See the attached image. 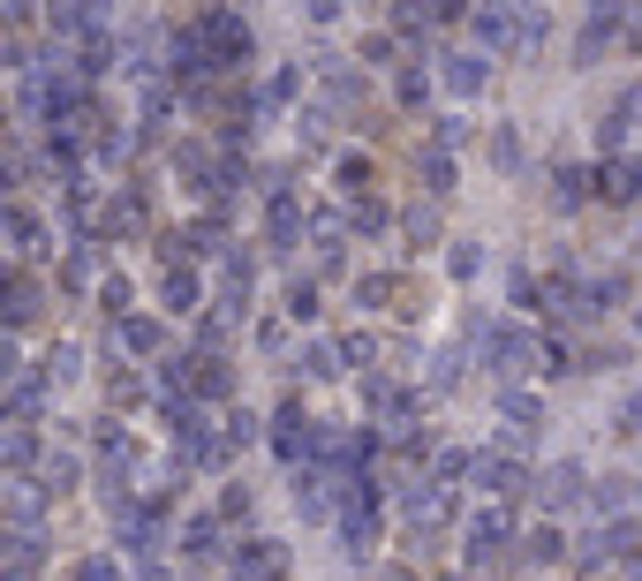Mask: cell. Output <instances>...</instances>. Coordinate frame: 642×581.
Listing matches in <instances>:
<instances>
[{
  "label": "cell",
  "mask_w": 642,
  "mask_h": 581,
  "mask_svg": "<svg viewBox=\"0 0 642 581\" xmlns=\"http://www.w3.org/2000/svg\"><path fill=\"white\" fill-rule=\"evenodd\" d=\"M8 574H15V581L38 574V536H30V529H15V559H8Z\"/></svg>",
  "instance_id": "obj_23"
},
{
  "label": "cell",
  "mask_w": 642,
  "mask_h": 581,
  "mask_svg": "<svg viewBox=\"0 0 642 581\" xmlns=\"http://www.w3.org/2000/svg\"><path fill=\"white\" fill-rule=\"evenodd\" d=\"M635 106H642V91H635Z\"/></svg>",
  "instance_id": "obj_43"
},
{
  "label": "cell",
  "mask_w": 642,
  "mask_h": 581,
  "mask_svg": "<svg viewBox=\"0 0 642 581\" xmlns=\"http://www.w3.org/2000/svg\"><path fill=\"white\" fill-rule=\"evenodd\" d=\"M355 302H363V310H386V302H401V280H393V273H363V280H355Z\"/></svg>",
  "instance_id": "obj_13"
},
{
  "label": "cell",
  "mask_w": 642,
  "mask_h": 581,
  "mask_svg": "<svg viewBox=\"0 0 642 581\" xmlns=\"http://www.w3.org/2000/svg\"><path fill=\"white\" fill-rule=\"evenodd\" d=\"M401 227H408V242H439V212H431V204H408Z\"/></svg>",
  "instance_id": "obj_26"
},
{
  "label": "cell",
  "mask_w": 642,
  "mask_h": 581,
  "mask_svg": "<svg viewBox=\"0 0 642 581\" xmlns=\"http://www.w3.org/2000/svg\"><path fill=\"white\" fill-rule=\"evenodd\" d=\"M537 491H544V506H575L582 498V460H552L537 476Z\"/></svg>",
  "instance_id": "obj_9"
},
{
  "label": "cell",
  "mask_w": 642,
  "mask_h": 581,
  "mask_svg": "<svg viewBox=\"0 0 642 581\" xmlns=\"http://www.w3.org/2000/svg\"><path fill=\"white\" fill-rule=\"evenodd\" d=\"M620 137H628V106H613V114H597V144L620 151Z\"/></svg>",
  "instance_id": "obj_31"
},
{
  "label": "cell",
  "mask_w": 642,
  "mask_h": 581,
  "mask_svg": "<svg viewBox=\"0 0 642 581\" xmlns=\"http://www.w3.org/2000/svg\"><path fill=\"white\" fill-rule=\"evenodd\" d=\"M340 536H348L355 559L370 552V536H378V491H370V483H348V498H340Z\"/></svg>",
  "instance_id": "obj_4"
},
{
  "label": "cell",
  "mask_w": 642,
  "mask_h": 581,
  "mask_svg": "<svg viewBox=\"0 0 642 581\" xmlns=\"http://www.w3.org/2000/svg\"><path fill=\"white\" fill-rule=\"evenodd\" d=\"M582 581H620V574H605V567H590V574H582Z\"/></svg>",
  "instance_id": "obj_42"
},
{
  "label": "cell",
  "mask_w": 642,
  "mask_h": 581,
  "mask_svg": "<svg viewBox=\"0 0 642 581\" xmlns=\"http://www.w3.org/2000/svg\"><path fill=\"white\" fill-rule=\"evenodd\" d=\"M477 483L491 491V498H514V491H529V468H521L514 453H483V460H477Z\"/></svg>",
  "instance_id": "obj_8"
},
{
  "label": "cell",
  "mask_w": 642,
  "mask_h": 581,
  "mask_svg": "<svg viewBox=\"0 0 642 581\" xmlns=\"http://www.w3.org/2000/svg\"><path fill=\"white\" fill-rule=\"evenodd\" d=\"M227 445H250V438H257V416H250V408H235V416H227Z\"/></svg>",
  "instance_id": "obj_34"
},
{
  "label": "cell",
  "mask_w": 642,
  "mask_h": 581,
  "mask_svg": "<svg viewBox=\"0 0 642 581\" xmlns=\"http://www.w3.org/2000/svg\"><path fill=\"white\" fill-rule=\"evenodd\" d=\"M454 514V498H446V483H424V491H408V529H416V544H431V529Z\"/></svg>",
  "instance_id": "obj_6"
},
{
  "label": "cell",
  "mask_w": 642,
  "mask_h": 581,
  "mask_svg": "<svg viewBox=\"0 0 642 581\" xmlns=\"http://www.w3.org/2000/svg\"><path fill=\"white\" fill-rule=\"evenodd\" d=\"M68 581H122V559H114V552H91V559L68 567Z\"/></svg>",
  "instance_id": "obj_22"
},
{
  "label": "cell",
  "mask_w": 642,
  "mask_h": 581,
  "mask_svg": "<svg viewBox=\"0 0 642 581\" xmlns=\"http://www.w3.org/2000/svg\"><path fill=\"white\" fill-rule=\"evenodd\" d=\"M8 242H15V257H38V219L23 204H8Z\"/></svg>",
  "instance_id": "obj_16"
},
{
  "label": "cell",
  "mask_w": 642,
  "mask_h": 581,
  "mask_svg": "<svg viewBox=\"0 0 642 581\" xmlns=\"http://www.w3.org/2000/svg\"><path fill=\"white\" fill-rule=\"evenodd\" d=\"M181 536H189L181 552H197V559H212V552H219V521H212V514H197V521H189Z\"/></svg>",
  "instance_id": "obj_21"
},
{
  "label": "cell",
  "mask_w": 642,
  "mask_h": 581,
  "mask_svg": "<svg viewBox=\"0 0 642 581\" xmlns=\"http://www.w3.org/2000/svg\"><path fill=\"white\" fill-rule=\"evenodd\" d=\"M597 189H605V197H620V204L642 197V151H635V159H620V166H605V174H597Z\"/></svg>",
  "instance_id": "obj_12"
},
{
  "label": "cell",
  "mask_w": 642,
  "mask_h": 581,
  "mask_svg": "<svg viewBox=\"0 0 642 581\" xmlns=\"http://www.w3.org/2000/svg\"><path fill=\"white\" fill-rule=\"evenodd\" d=\"M559 552H567V536H559V529H529V559H544V567H552Z\"/></svg>",
  "instance_id": "obj_30"
},
{
  "label": "cell",
  "mask_w": 642,
  "mask_h": 581,
  "mask_svg": "<svg viewBox=\"0 0 642 581\" xmlns=\"http://www.w3.org/2000/svg\"><path fill=\"white\" fill-rule=\"evenodd\" d=\"M491 159L514 174V166H521V129H506V122H499V129H491Z\"/></svg>",
  "instance_id": "obj_24"
},
{
  "label": "cell",
  "mask_w": 642,
  "mask_h": 581,
  "mask_svg": "<svg viewBox=\"0 0 642 581\" xmlns=\"http://www.w3.org/2000/svg\"><path fill=\"white\" fill-rule=\"evenodd\" d=\"M38 317V288H30V273H15L8 280V325H30Z\"/></svg>",
  "instance_id": "obj_14"
},
{
  "label": "cell",
  "mask_w": 642,
  "mask_h": 581,
  "mask_svg": "<svg viewBox=\"0 0 642 581\" xmlns=\"http://www.w3.org/2000/svg\"><path fill=\"white\" fill-rule=\"evenodd\" d=\"M295 91H303V68H280V76H273V84H265V99H273V106H288V99H295Z\"/></svg>",
  "instance_id": "obj_33"
},
{
  "label": "cell",
  "mask_w": 642,
  "mask_h": 581,
  "mask_svg": "<svg viewBox=\"0 0 642 581\" xmlns=\"http://www.w3.org/2000/svg\"><path fill=\"white\" fill-rule=\"evenodd\" d=\"M219 514H227V521H242V514H250V491H242V483H227V498H219Z\"/></svg>",
  "instance_id": "obj_39"
},
{
  "label": "cell",
  "mask_w": 642,
  "mask_h": 581,
  "mask_svg": "<svg viewBox=\"0 0 642 581\" xmlns=\"http://www.w3.org/2000/svg\"><path fill=\"white\" fill-rule=\"evenodd\" d=\"M288 317H295V325H303V317H318V288H311V280H295V288H288Z\"/></svg>",
  "instance_id": "obj_32"
},
{
  "label": "cell",
  "mask_w": 642,
  "mask_h": 581,
  "mask_svg": "<svg viewBox=\"0 0 642 581\" xmlns=\"http://www.w3.org/2000/svg\"><path fill=\"white\" fill-rule=\"evenodd\" d=\"M106 401H114V408L144 401V378H137V370H114V378H106Z\"/></svg>",
  "instance_id": "obj_27"
},
{
  "label": "cell",
  "mask_w": 642,
  "mask_h": 581,
  "mask_svg": "<svg viewBox=\"0 0 642 581\" xmlns=\"http://www.w3.org/2000/svg\"><path fill=\"white\" fill-rule=\"evenodd\" d=\"M552 23L544 15H514V8H477V38L483 53H521V46H537Z\"/></svg>",
  "instance_id": "obj_3"
},
{
  "label": "cell",
  "mask_w": 642,
  "mask_h": 581,
  "mask_svg": "<svg viewBox=\"0 0 642 581\" xmlns=\"http://www.w3.org/2000/svg\"><path fill=\"white\" fill-rule=\"evenodd\" d=\"M424 181H431V197H446V189H454V159L431 151V159H424Z\"/></svg>",
  "instance_id": "obj_28"
},
{
  "label": "cell",
  "mask_w": 642,
  "mask_h": 581,
  "mask_svg": "<svg viewBox=\"0 0 642 581\" xmlns=\"http://www.w3.org/2000/svg\"><path fill=\"white\" fill-rule=\"evenodd\" d=\"M189 30H197V46H204V61H212V68H242V61H250V23H242V15L204 8Z\"/></svg>",
  "instance_id": "obj_2"
},
{
  "label": "cell",
  "mask_w": 642,
  "mask_h": 581,
  "mask_svg": "<svg viewBox=\"0 0 642 581\" xmlns=\"http://www.w3.org/2000/svg\"><path fill=\"white\" fill-rule=\"evenodd\" d=\"M160 325H152V317H122V348H137V355H160Z\"/></svg>",
  "instance_id": "obj_18"
},
{
  "label": "cell",
  "mask_w": 642,
  "mask_h": 581,
  "mask_svg": "<svg viewBox=\"0 0 642 581\" xmlns=\"http://www.w3.org/2000/svg\"><path fill=\"white\" fill-rule=\"evenodd\" d=\"M424 91H431V84H424V68H408V76H401V106H424Z\"/></svg>",
  "instance_id": "obj_37"
},
{
  "label": "cell",
  "mask_w": 642,
  "mask_h": 581,
  "mask_svg": "<svg viewBox=\"0 0 642 581\" xmlns=\"http://www.w3.org/2000/svg\"><path fill=\"white\" fill-rule=\"evenodd\" d=\"M340 363H348V355H340L332 340H311V348H303V378H340Z\"/></svg>",
  "instance_id": "obj_15"
},
{
  "label": "cell",
  "mask_w": 642,
  "mask_h": 581,
  "mask_svg": "<svg viewBox=\"0 0 642 581\" xmlns=\"http://www.w3.org/2000/svg\"><path fill=\"white\" fill-rule=\"evenodd\" d=\"M68 483H76V460L53 453V460H46V491H68Z\"/></svg>",
  "instance_id": "obj_35"
},
{
  "label": "cell",
  "mask_w": 642,
  "mask_h": 581,
  "mask_svg": "<svg viewBox=\"0 0 642 581\" xmlns=\"http://www.w3.org/2000/svg\"><path fill=\"white\" fill-rule=\"evenodd\" d=\"M265 235H273V250H295V235H303V204L280 189L273 197V212H265Z\"/></svg>",
  "instance_id": "obj_10"
},
{
  "label": "cell",
  "mask_w": 642,
  "mask_h": 581,
  "mask_svg": "<svg viewBox=\"0 0 642 581\" xmlns=\"http://www.w3.org/2000/svg\"><path fill=\"white\" fill-rule=\"evenodd\" d=\"M499 552H506V506H483V514H469V559L491 567Z\"/></svg>",
  "instance_id": "obj_7"
},
{
  "label": "cell",
  "mask_w": 642,
  "mask_h": 581,
  "mask_svg": "<svg viewBox=\"0 0 642 581\" xmlns=\"http://www.w3.org/2000/svg\"><path fill=\"white\" fill-rule=\"evenodd\" d=\"M620 438H642V393L628 401V408H620Z\"/></svg>",
  "instance_id": "obj_41"
},
{
  "label": "cell",
  "mask_w": 642,
  "mask_h": 581,
  "mask_svg": "<svg viewBox=\"0 0 642 581\" xmlns=\"http://www.w3.org/2000/svg\"><path fill=\"white\" fill-rule=\"evenodd\" d=\"M340 189L363 204V197H370V159H340Z\"/></svg>",
  "instance_id": "obj_25"
},
{
  "label": "cell",
  "mask_w": 642,
  "mask_h": 581,
  "mask_svg": "<svg viewBox=\"0 0 642 581\" xmlns=\"http://www.w3.org/2000/svg\"><path fill=\"white\" fill-rule=\"evenodd\" d=\"M8 506H15V529H30L38 521V483L30 476H8Z\"/></svg>",
  "instance_id": "obj_17"
},
{
  "label": "cell",
  "mask_w": 642,
  "mask_h": 581,
  "mask_svg": "<svg viewBox=\"0 0 642 581\" xmlns=\"http://www.w3.org/2000/svg\"><path fill=\"white\" fill-rule=\"evenodd\" d=\"M340 355H355V363H370V355H378V340H370V332H348V340H340Z\"/></svg>",
  "instance_id": "obj_38"
},
{
  "label": "cell",
  "mask_w": 642,
  "mask_h": 581,
  "mask_svg": "<svg viewBox=\"0 0 642 581\" xmlns=\"http://www.w3.org/2000/svg\"><path fill=\"white\" fill-rule=\"evenodd\" d=\"M483 76H491V61H477V53H446V91H454V99H477Z\"/></svg>",
  "instance_id": "obj_11"
},
{
  "label": "cell",
  "mask_w": 642,
  "mask_h": 581,
  "mask_svg": "<svg viewBox=\"0 0 642 581\" xmlns=\"http://www.w3.org/2000/svg\"><path fill=\"white\" fill-rule=\"evenodd\" d=\"M446 265H454V280H477L483 250H477V242H462V250H454V257H446Z\"/></svg>",
  "instance_id": "obj_36"
},
{
  "label": "cell",
  "mask_w": 642,
  "mask_h": 581,
  "mask_svg": "<svg viewBox=\"0 0 642 581\" xmlns=\"http://www.w3.org/2000/svg\"><path fill=\"white\" fill-rule=\"evenodd\" d=\"M483 355H491V370H499V378H529V370H567V363H559V355H552L544 340H529L521 325H491V332H483Z\"/></svg>",
  "instance_id": "obj_1"
},
{
  "label": "cell",
  "mask_w": 642,
  "mask_h": 581,
  "mask_svg": "<svg viewBox=\"0 0 642 581\" xmlns=\"http://www.w3.org/2000/svg\"><path fill=\"white\" fill-rule=\"evenodd\" d=\"M597 544H605V559H635V552H642V529H635V521H613Z\"/></svg>",
  "instance_id": "obj_19"
},
{
  "label": "cell",
  "mask_w": 642,
  "mask_h": 581,
  "mask_svg": "<svg viewBox=\"0 0 642 581\" xmlns=\"http://www.w3.org/2000/svg\"><path fill=\"white\" fill-rule=\"evenodd\" d=\"M227 393H235V370L219 355H189V401L204 408V401H227Z\"/></svg>",
  "instance_id": "obj_5"
},
{
  "label": "cell",
  "mask_w": 642,
  "mask_h": 581,
  "mask_svg": "<svg viewBox=\"0 0 642 581\" xmlns=\"http://www.w3.org/2000/svg\"><path fill=\"white\" fill-rule=\"evenodd\" d=\"M160 294H166V310H197V273H189V265H174Z\"/></svg>",
  "instance_id": "obj_20"
},
{
  "label": "cell",
  "mask_w": 642,
  "mask_h": 581,
  "mask_svg": "<svg viewBox=\"0 0 642 581\" xmlns=\"http://www.w3.org/2000/svg\"><path fill=\"white\" fill-rule=\"evenodd\" d=\"M462 137H469V122H462V114H446V122H439V151H454Z\"/></svg>",
  "instance_id": "obj_40"
},
{
  "label": "cell",
  "mask_w": 642,
  "mask_h": 581,
  "mask_svg": "<svg viewBox=\"0 0 642 581\" xmlns=\"http://www.w3.org/2000/svg\"><path fill=\"white\" fill-rule=\"evenodd\" d=\"M469 468H477V460H469V453H454V445H446V453H439V460H431V483H454V476H469Z\"/></svg>",
  "instance_id": "obj_29"
}]
</instances>
